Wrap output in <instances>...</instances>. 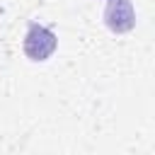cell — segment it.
Returning a JSON list of instances; mask_svg holds the SVG:
<instances>
[{"mask_svg":"<svg viewBox=\"0 0 155 155\" xmlns=\"http://www.w3.org/2000/svg\"><path fill=\"white\" fill-rule=\"evenodd\" d=\"M56 48V34L48 31L46 27H39V24H31L29 31H27V39H24V51L31 61H46Z\"/></svg>","mask_w":155,"mask_h":155,"instance_id":"obj_1","label":"cell"},{"mask_svg":"<svg viewBox=\"0 0 155 155\" xmlns=\"http://www.w3.org/2000/svg\"><path fill=\"white\" fill-rule=\"evenodd\" d=\"M104 17H107V24L114 31H126V29L133 27V7H131L128 0H111Z\"/></svg>","mask_w":155,"mask_h":155,"instance_id":"obj_2","label":"cell"}]
</instances>
